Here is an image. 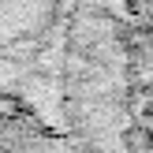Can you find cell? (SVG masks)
Wrapping results in <instances>:
<instances>
[{"label": "cell", "mask_w": 153, "mask_h": 153, "mask_svg": "<svg viewBox=\"0 0 153 153\" xmlns=\"http://www.w3.org/2000/svg\"><path fill=\"white\" fill-rule=\"evenodd\" d=\"M149 0H75L60 56V127L75 153H149Z\"/></svg>", "instance_id": "1"}, {"label": "cell", "mask_w": 153, "mask_h": 153, "mask_svg": "<svg viewBox=\"0 0 153 153\" xmlns=\"http://www.w3.org/2000/svg\"><path fill=\"white\" fill-rule=\"evenodd\" d=\"M71 7L75 0H0V90L52 127H60V56Z\"/></svg>", "instance_id": "2"}, {"label": "cell", "mask_w": 153, "mask_h": 153, "mask_svg": "<svg viewBox=\"0 0 153 153\" xmlns=\"http://www.w3.org/2000/svg\"><path fill=\"white\" fill-rule=\"evenodd\" d=\"M0 153H75L67 134L15 94L0 90Z\"/></svg>", "instance_id": "3"}]
</instances>
